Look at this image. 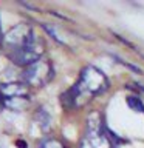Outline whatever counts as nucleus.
I'll use <instances>...</instances> for the list:
<instances>
[{
    "instance_id": "6",
    "label": "nucleus",
    "mask_w": 144,
    "mask_h": 148,
    "mask_svg": "<svg viewBox=\"0 0 144 148\" xmlns=\"http://www.w3.org/2000/svg\"><path fill=\"white\" fill-rule=\"evenodd\" d=\"M37 148H68V147L65 145L64 142H60L59 139L46 137V139H44V140L39 143V147H37Z\"/></svg>"
},
{
    "instance_id": "8",
    "label": "nucleus",
    "mask_w": 144,
    "mask_h": 148,
    "mask_svg": "<svg viewBox=\"0 0 144 148\" xmlns=\"http://www.w3.org/2000/svg\"><path fill=\"white\" fill-rule=\"evenodd\" d=\"M129 105L132 106L133 110H136V111H144V105H143V102L138 99V97H129Z\"/></svg>"
},
{
    "instance_id": "9",
    "label": "nucleus",
    "mask_w": 144,
    "mask_h": 148,
    "mask_svg": "<svg viewBox=\"0 0 144 148\" xmlns=\"http://www.w3.org/2000/svg\"><path fill=\"white\" fill-rule=\"evenodd\" d=\"M2 40H3V32H2V26H0V46H2Z\"/></svg>"
},
{
    "instance_id": "4",
    "label": "nucleus",
    "mask_w": 144,
    "mask_h": 148,
    "mask_svg": "<svg viewBox=\"0 0 144 148\" xmlns=\"http://www.w3.org/2000/svg\"><path fill=\"white\" fill-rule=\"evenodd\" d=\"M54 77V68L51 60L42 57L37 62L28 65L23 69V83L26 86H33V88H42L53 80Z\"/></svg>"
},
{
    "instance_id": "2",
    "label": "nucleus",
    "mask_w": 144,
    "mask_h": 148,
    "mask_svg": "<svg viewBox=\"0 0 144 148\" xmlns=\"http://www.w3.org/2000/svg\"><path fill=\"white\" fill-rule=\"evenodd\" d=\"M107 90H109V80L105 74L99 68L88 65L81 71L78 82L60 96V103L65 110L81 108Z\"/></svg>"
},
{
    "instance_id": "5",
    "label": "nucleus",
    "mask_w": 144,
    "mask_h": 148,
    "mask_svg": "<svg viewBox=\"0 0 144 148\" xmlns=\"http://www.w3.org/2000/svg\"><path fill=\"white\" fill-rule=\"evenodd\" d=\"M79 148H113L98 114H91L87 120V130L81 139Z\"/></svg>"
},
{
    "instance_id": "7",
    "label": "nucleus",
    "mask_w": 144,
    "mask_h": 148,
    "mask_svg": "<svg viewBox=\"0 0 144 148\" xmlns=\"http://www.w3.org/2000/svg\"><path fill=\"white\" fill-rule=\"evenodd\" d=\"M36 120L39 122V125H42V128L44 130H48V127H50V116L45 113V110H37V113H36Z\"/></svg>"
},
{
    "instance_id": "1",
    "label": "nucleus",
    "mask_w": 144,
    "mask_h": 148,
    "mask_svg": "<svg viewBox=\"0 0 144 148\" xmlns=\"http://www.w3.org/2000/svg\"><path fill=\"white\" fill-rule=\"evenodd\" d=\"M2 49L11 62L26 68L44 57L45 42L31 25L19 23L3 36Z\"/></svg>"
},
{
    "instance_id": "3",
    "label": "nucleus",
    "mask_w": 144,
    "mask_h": 148,
    "mask_svg": "<svg viewBox=\"0 0 144 148\" xmlns=\"http://www.w3.org/2000/svg\"><path fill=\"white\" fill-rule=\"evenodd\" d=\"M0 100L5 108L11 111H23L30 105V90L25 83L8 82L0 85Z\"/></svg>"
}]
</instances>
